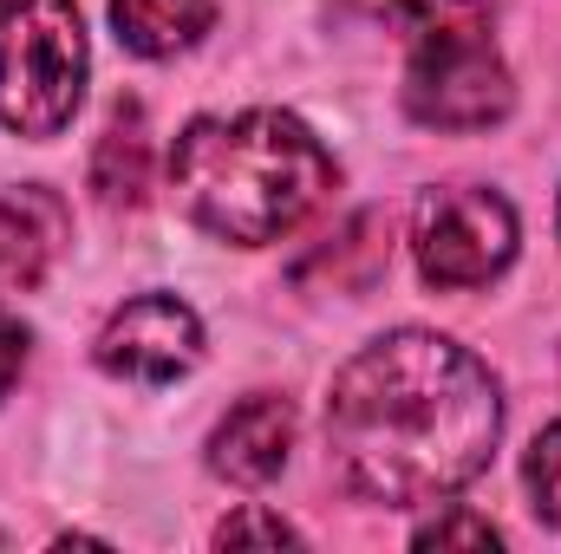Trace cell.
Listing matches in <instances>:
<instances>
[{
  "mask_svg": "<svg viewBox=\"0 0 561 554\" xmlns=\"http://www.w3.org/2000/svg\"><path fill=\"white\" fill-rule=\"evenodd\" d=\"M503 399L490 366L444 333H386L327 392L333 470L386 509L437 503L490 470Z\"/></svg>",
  "mask_w": 561,
  "mask_h": 554,
  "instance_id": "cell-1",
  "label": "cell"
},
{
  "mask_svg": "<svg viewBox=\"0 0 561 554\" xmlns=\"http://www.w3.org/2000/svg\"><path fill=\"white\" fill-rule=\"evenodd\" d=\"M170 183L196 229L236 249H262L300 229L333 196L340 170L300 118L236 112V118H196L176 138Z\"/></svg>",
  "mask_w": 561,
  "mask_h": 554,
  "instance_id": "cell-2",
  "label": "cell"
},
{
  "mask_svg": "<svg viewBox=\"0 0 561 554\" xmlns=\"http://www.w3.org/2000/svg\"><path fill=\"white\" fill-rule=\"evenodd\" d=\"M85 26L72 0L0 7V125L20 138H59L85 99Z\"/></svg>",
  "mask_w": 561,
  "mask_h": 554,
  "instance_id": "cell-3",
  "label": "cell"
},
{
  "mask_svg": "<svg viewBox=\"0 0 561 554\" xmlns=\"http://www.w3.org/2000/svg\"><path fill=\"white\" fill-rule=\"evenodd\" d=\"M516 85L510 66L490 46V26H457L412 39V72H405V112L431 131H490L510 118Z\"/></svg>",
  "mask_w": 561,
  "mask_h": 554,
  "instance_id": "cell-4",
  "label": "cell"
},
{
  "mask_svg": "<svg viewBox=\"0 0 561 554\" xmlns=\"http://www.w3.org/2000/svg\"><path fill=\"white\" fill-rule=\"evenodd\" d=\"M412 255L431 287H483L516 262V209L477 183L424 189L412 209Z\"/></svg>",
  "mask_w": 561,
  "mask_h": 554,
  "instance_id": "cell-5",
  "label": "cell"
},
{
  "mask_svg": "<svg viewBox=\"0 0 561 554\" xmlns=\"http://www.w3.org/2000/svg\"><path fill=\"white\" fill-rule=\"evenodd\" d=\"M203 359V320L176 293H138L125 300L99 333V366L131 385H170Z\"/></svg>",
  "mask_w": 561,
  "mask_h": 554,
  "instance_id": "cell-6",
  "label": "cell"
},
{
  "mask_svg": "<svg viewBox=\"0 0 561 554\" xmlns=\"http://www.w3.org/2000/svg\"><path fill=\"white\" fill-rule=\"evenodd\" d=\"M287 450H294V405L280 392H255L216 424L209 470L236 489H262L287 470Z\"/></svg>",
  "mask_w": 561,
  "mask_h": 554,
  "instance_id": "cell-7",
  "label": "cell"
},
{
  "mask_svg": "<svg viewBox=\"0 0 561 554\" xmlns=\"http://www.w3.org/2000/svg\"><path fill=\"white\" fill-rule=\"evenodd\" d=\"M66 242H72V209L46 183L0 196V287L7 293H33L66 255Z\"/></svg>",
  "mask_w": 561,
  "mask_h": 554,
  "instance_id": "cell-8",
  "label": "cell"
},
{
  "mask_svg": "<svg viewBox=\"0 0 561 554\" xmlns=\"http://www.w3.org/2000/svg\"><path fill=\"white\" fill-rule=\"evenodd\" d=\"M92 189L105 209H144L150 196V125H144V105H112L105 118V138L92 150Z\"/></svg>",
  "mask_w": 561,
  "mask_h": 554,
  "instance_id": "cell-9",
  "label": "cell"
},
{
  "mask_svg": "<svg viewBox=\"0 0 561 554\" xmlns=\"http://www.w3.org/2000/svg\"><path fill=\"white\" fill-rule=\"evenodd\" d=\"M386 262H392V222L379 216V209H366V216H353L320 255H307L294 280L300 287H313V280H333V293H359V287H373V280L386 275Z\"/></svg>",
  "mask_w": 561,
  "mask_h": 554,
  "instance_id": "cell-10",
  "label": "cell"
},
{
  "mask_svg": "<svg viewBox=\"0 0 561 554\" xmlns=\"http://www.w3.org/2000/svg\"><path fill=\"white\" fill-rule=\"evenodd\" d=\"M216 20V0H112V26L118 39L144 59H170L183 46H196Z\"/></svg>",
  "mask_w": 561,
  "mask_h": 554,
  "instance_id": "cell-11",
  "label": "cell"
},
{
  "mask_svg": "<svg viewBox=\"0 0 561 554\" xmlns=\"http://www.w3.org/2000/svg\"><path fill=\"white\" fill-rule=\"evenodd\" d=\"M490 7L496 0H392V26L412 39H431V33H457V26H490Z\"/></svg>",
  "mask_w": 561,
  "mask_h": 554,
  "instance_id": "cell-12",
  "label": "cell"
},
{
  "mask_svg": "<svg viewBox=\"0 0 561 554\" xmlns=\"http://www.w3.org/2000/svg\"><path fill=\"white\" fill-rule=\"evenodd\" d=\"M523 476H529L536 509H542V516L561 529V424H549V430L529 443V470H523Z\"/></svg>",
  "mask_w": 561,
  "mask_h": 554,
  "instance_id": "cell-13",
  "label": "cell"
},
{
  "mask_svg": "<svg viewBox=\"0 0 561 554\" xmlns=\"http://www.w3.org/2000/svg\"><path fill=\"white\" fill-rule=\"evenodd\" d=\"M457 542H470V549H496L503 535H496L483 516H444V522L419 529V549H457Z\"/></svg>",
  "mask_w": 561,
  "mask_h": 554,
  "instance_id": "cell-14",
  "label": "cell"
},
{
  "mask_svg": "<svg viewBox=\"0 0 561 554\" xmlns=\"http://www.w3.org/2000/svg\"><path fill=\"white\" fill-rule=\"evenodd\" d=\"M216 542H222V549H242V542H268V549H280V542H300V535H294L280 516H255V509H249V516H229V522L216 529Z\"/></svg>",
  "mask_w": 561,
  "mask_h": 554,
  "instance_id": "cell-15",
  "label": "cell"
},
{
  "mask_svg": "<svg viewBox=\"0 0 561 554\" xmlns=\"http://www.w3.org/2000/svg\"><path fill=\"white\" fill-rule=\"evenodd\" d=\"M20 366H26V326L0 307V399L13 392V379H20Z\"/></svg>",
  "mask_w": 561,
  "mask_h": 554,
  "instance_id": "cell-16",
  "label": "cell"
}]
</instances>
